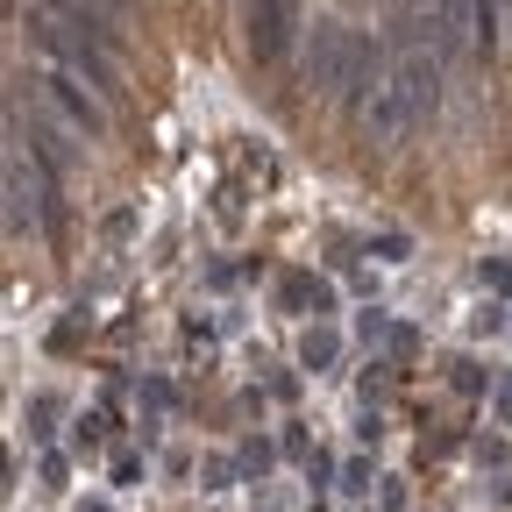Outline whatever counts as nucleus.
<instances>
[{"mask_svg":"<svg viewBox=\"0 0 512 512\" xmlns=\"http://www.w3.org/2000/svg\"><path fill=\"white\" fill-rule=\"evenodd\" d=\"M299 29H306L299 22V0H249V50L264 57V64H278Z\"/></svg>","mask_w":512,"mask_h":512,"instance_id":"nucleus-1","label":"nucleus"},{"mask_svg":"<svg viewBox=\"0 0 512 512\" xmlns=\"http://www.w3.org/2000/svg\"><path fill=\"white\" fill-rule=\"evenodd\" d=\"M406 128H413V100L399 93V79H392V72H384V86L370 93V136H377V143H399Z\"/></svg>","mask_w":512,"mask_h":512,"instance_id":"nucleus-4","label":"nucleus"},{"mask_svg":"<svg viewBox=\"0 0 512 512\" xmlns=\"http://www.w3.org/2000/svg\"><path fill=\"white\" fill-rule=\"evenodd\" d=\"M392 79H399V93L413 100V121H427V114L441 107V57H434V50L406 43L399 64H392Z\"/></svg>","mask_w":512,"mask_h":512,"instance_id":"nucleus-3","label":"nucleus"},{"mask_svg":"<svg viewBox=\"0 0 512 512\" xmlns=\"http://www.w3.org/2000/svg\"><path fill=\"white\" fill-rule=\"evenodd\" d=\"M50 100H57L64 114H72V128H79V136H100V128H107V114L86 100V86H79L72 72H50Z\"/></svg>","mask_w":512,"mask_h":512,"instance_id":"nucleus-5","label":"nucleus"},{"mask_svg":"<svg viewBox=\"0 0 512 512\" xmlns=\"http://www.w3.org/2000/svg\"><path fill=\"white\" fill-rule=\"evenodd\" d=\"M349 50H356V36H342L335 22H313V36H306V79H313L320 93H342Z\"/></svg>","mask_w":512,"mask_h":512,"instance_id":"nucleus-2","label":"nucleus"}]
</instances>
